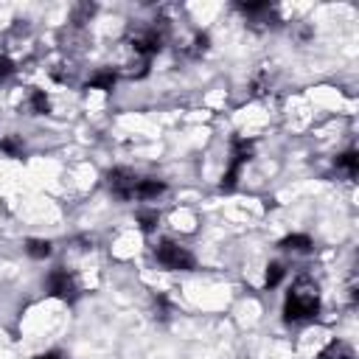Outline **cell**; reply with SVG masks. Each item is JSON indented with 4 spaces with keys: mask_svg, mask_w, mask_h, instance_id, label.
<instances>
[{
    "mask_svg": "<svg viewBox=\"0 0 359 359\" xmlns=\"http://www.w3.org/2000/svg\"><path fill=\"white\" fill-rule=\"evenodd\" d=\"M317 314H320V292H317V283L311 278H297L292 283V289L286 292L283 320L286 323H300V320H311Z\"/></svg>",
    "mask_w": 359,
    "mask_h": 359,
    "instance_id": "obj_1",
    "label": "cell"
},
{
    "mask_svg": "<svg viewBox=\"0 0 359 359\" xmlns=\"http://www.w3.org/2000/svg\"><path fill=\"white\" fill-rule=\"evenodd\" d=\"M154 258H157V264H160L163 269H171V272H188V269L196 266L194 252H191L188 247L171 241V238L157 241V247H154Z\"/></svg>",
    "mask_w": 359,
    "mask_h": 359,
    "instance_id": "obj_2",
    "label": "cell"
},
{
    "mask_svg": "<svg viewBox=\"0 0 359 359\" xmlns=\"http://www.w3.org/2000/svg\"><path fill=\"white\" fill-rule=\"evenodd\" d=\"M252 157V143L247 137H233L230 143V163H227V171L222 174V191H233L238 177H241V168L244 163Z\"/></svg>",
    "mask_w": 359,
    "mask_h": 359,
    "instance_id": "obj_3",
    "label": "cell"
},
{
    "mask_svg": "<svg viewBox=\"0 0 359 359\" xmlns=\"http://www.w3.org/2000/svg\"><path fill=\"white\" fill-rule=\"evenodd\" d=\"M137 180H140V174H135V171L126 168V165H115V168L107 171V188H109L118 199H123V202H132V199H135Z\"/></svg>",
    "mask_w": 359,
    "mask_h": 359,
    "instance_id": "obj_4",
    "label": "cell"
},
{
    "mask_svg": "<svg viewBox=\"0 0 359 359\" xmlns=\"http://www.w3.org/2000/svg\"><path fill=\"white\" fill-rule=\"evenodd\" d=\"M45 286H48V294H53V297H59L65 303H73L79 297V283H76V278L65 266L50 269L48 278H45Z\"/></svg>",
    "mask_w": 359,
    "mask_h": 359,
    "instance_id": "obj_5",
    "label": "cell"
},
{
    "mask_svg": "<svg viewBox=\"0 0 359 359\" xmlns=\"http://www.w3.org/2000/svg\"><path fill=\"white\" fill-rule=\"evenodd\" d=\"M165 180H157V177H140L137 180V188H135V199L137 202H154L157 196L165 194Z\"/></svg>",
    "mask_w": 359,
    "mask_h": 359,
    "instance_id": "obj_6",
    "label": "cell"
},
{
    "mask_svg": "<svg viewBox=\"0 0 359 359\" xmlns=\"http://www.w3.org/2000/svg\"><path fill=\"white\" fill-rule=\"evenodd\" d=\"M115 81H118V70L104 67V70H98V73H93V76H90L87 87H93V90H112V87H115Z\"/></svg>",
    "mask_w": 359,
    "mask_h": 359,
    "instance_id": "obj_7",
    "label": "cell"
},
{
    "mask_svg": "<svg viewBox=\"0 0 359 359\" xmlns=\"http://www.w3.org/2000/svg\"><path fill=\"white\" fill-rule=\"evenodd\" d=\"M135 222H137V227L149 236V233L157 230V224H160V213H157L154 208H140V210L135 213Z\"/></svg>",
    "mask_w": 359,
    "mask_h": 359,
    "instance_id": "obj_8",
    "label": "cell"
},
{
    "mask_svg": "<svg viewBox=\"0 0 359 359\" xmlns=\"http://www.w3.org/2000/svg\"><path fill=\"white\" fill-rule=\"evenodd\" d=\"M314 244H311V236L306 233H292L280 241V250H289V252H309Z\"/></svg>",
    "mask_w": 359,
    "mask_h": 359,
    "instance_id": "obj_9",
    "label": "cell"
},
{
    "mask_svg": "<svg viewBox=\"0 0 359 359\" xmlns=\"http://www.w3.org/2000/svg\"><path fill=\"white\" fill-rule=\"evenodd\" d=\"M317 359H353V351H351L345 342L334 339V342H328V345L317 353Z\"/></svg>",
    "mask_w": 359,
    "mask_h": 359,
    "instance_id": "obj_10",
    "label": "cell"
},
{
    "mask_svg": "<svg viewBox=\"0 0 359 359\" xmlns=\"http://www.w3.org/2000/svg\"><path fill=\"white\" fill-rule=\"evenodd\" d=\"M28 109H31V115H45V112H50V98H48V93H45V90H31V93H28Z\"/></svg>",
    "mask_w": 359,
    "mask_h": 359,
    "instance_id": "obj_11",
    "label": "cell"
},
{
    "mask_svg": "<svg viewBox=\"0 0 359 359\" xmlns=\"http://www.w3.org/2000/svg\"><path fill=\"white\" fill-rule=\"evenodd\" d=\"M25 252H28L31 258L42 261V258H48V255L53 252V247H50V241H45V238H28V241H25Z\"/></svg>",
    "mask_w": 359,
    "mask_h": 359,
    "instance_id": "obj_12",
    "label": "cell"
},
{
    "mask_svg": "<svg viewBox=\"0 0 359 359\" xmlns=\"http://www.w3.org/2000/svg\"><path fill=\"white\" fill-rule=\"evenodd\" d=\"M0 151L8 154V157H22L25 143H22V137H17V135H6V137H0Z\"/></svg>",
    "mask_w": 359,
    "mask_h": 359,
    "instance_id": "obj_13",
    "label": "cell"
},
{
    "mask_svg": "<svg viewBox=\"0 0 359 359\" xmlns=\"http://www.w3.org/2000/svg\"><path fill=\"white\" fill-rule=\"evenodd\" d=\"M334 165H337L339 171H345L348 177H356V171H359V157H356V151H342Z\"/></svg>",
    "mask_w": 359,
    "mask_h": 359,
    "instance_id": "obj_14",
    "label": "cell"
},
{
    "mask_svg": "<svg viewBox=\"0 0 359 359\" xmlns=\"http://www.w3.org/2000/svg\"><path fill=\"white\" fill-rule=\"evenodd\" d=\"M283 275H286V269H283V264H278V261H272L269 266H266V275H264V286L266 289H275L280 280H283Z\"/></svg>",
    "mask_w": 359,
    "mask_h": 359,
    "instance_id": "obj_15",
    "label": "cell"
},
{
    "mask_svg": "<svg viewBox=\"0 0 359 359\" xmlns=\"http://www.w3.org/2000/svg\"><path fill=\"white\" fill-rule=\"evenodd\" d=\"M168 311H171V306H168V297H165V294H157V297H154V317L165 320V317H168Z\"/></svg>",
    "mask_w": 359,
    "mask_h": 359,
    "instance_id": "obj_16",
    "label": "cell"
},
{
    "mask_svg": "<svg viewBox=\"0 0 359 359\" xmlns=\"http://www.w3.org/2000/svg\"><path fill=\"white\" fill-rule=\"evenodd\" d=\"M11 70H14L11 59H8V56H0V79H6V76H8Z\"/></svg>",
    "mask_w": 359,
    "mask_h": 359,
    "instance_id": "obj_17",
    "label": "cell"
},
{
    "mask_svg": "<svg viewBox=\"0 0 359 359\" xmlns=\"http://www.w3.org/2000/svg\"><path fill=\"white\" fill-rule=\"evenodd\" d=\"M34 359H67L62 351H45V353H36Z\"/></svg>",
    "mask_w": 359,
    "mask_h": 359,
    "instance_id": "obj_18",
    "label": "cell"
}]
</instances>
